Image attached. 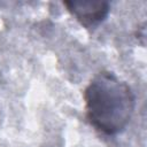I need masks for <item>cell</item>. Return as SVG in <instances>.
<instances>
[{
	"label": "cell",
	"instance_id": "1",
	"mask_svg": "<svg viewBox=\"0 0 147 147\" xmlns=\"http://www.w3.org/2000/svg\"><path fill=\"white\" fill-rule=\"evenodd\" d=\"M85 114L90 124L107 136L125 130L136 107L129 84L110 71L96 74L84 91Z\"/></svg>",
	"mask_w": 147,
	"mask_h": 147
},
{
	"label": "cell",
	"instance_id": "2",
	"mask_svg": "<svg viewBox=\"0 0 147 147\" xmlns=\"http://www.w3.org/2000/svg\"><path fill=\"white\" fill-rule=\"evenodd\" d=\"M68 10L86 28L101 23L109 13V3L105 1H65Z\"/></svg>",
	"mask_w": 147,
	"mask_h": 147
}]
</instances>
